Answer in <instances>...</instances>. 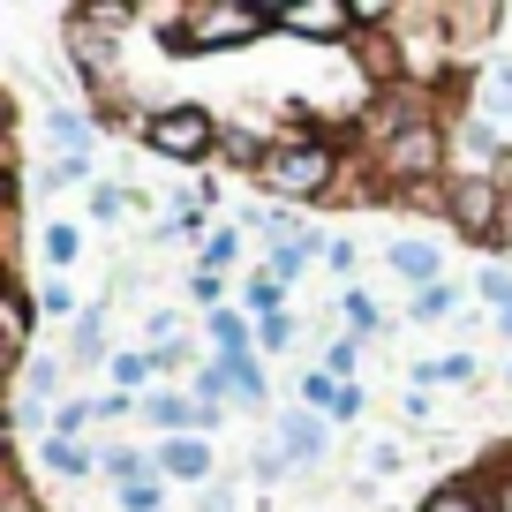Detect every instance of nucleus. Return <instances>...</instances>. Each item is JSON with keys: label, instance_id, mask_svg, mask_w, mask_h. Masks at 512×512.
<instances>
[{"label": "nucleus", "instance_id": "20", "mask_svg": "<svg viewBox=\"0 0 512 512\" xmlns=\"http://www.w3.org/2000/svg\"><path fill=\"white\" fill-rule=\"evenodd\" d=\"M151 369H159V354H136V347H121V354H113V392H136V384H144Z\"/></svg>", "mask_w": 512, "mask_h": 512}, {"label": "nucleus", "instance_id": "38", "mask_svg": "<svg viewBox=\"0 0 512 512\" xmlns=\"http://www.w3.org/2000/svg\"><path fill=\"white\" fill-rule=\"evenodd\" d=\"M505 384H512V369H505Z\"/></svg>", "mask_w": 512, "mask_h": 512}, {"label": "nucleus", "instance_id": "24", "mask_svg": "<svg viewBox=\"0 0 512 512\" xmlns=\"http://www.w3.org/2000/svg\"><path fill=\"white\" fill-rule=\"evenodd\" d=\"M354 362H362V339H332V354H324V377L347 384V377H354Z\"/></svg>", "mask_w": 512, "mask_h": 512}, {"label": "nucleus", "instance_id": "11", "mask_svg": "<svg viewBox=\"0 0 512 512\" xmlns=\"http://www.w3.org/2000/svg\"><path fill=\"white\" fill-rule=\"evenodd\" d=\"M0 324H8V354H31V324H38V302L23 279H8L0 287Z\"/></svg>", "mask_w": 512, "mask_h": 512}, {"label": "nucleus", "instance_id": "30", "mask_svg": "<svg viewBox=\"0 0 512 512\" xmlns=\"http://www.w3.org/2000/svg\"><path fill=\"white\" fill-rule=\"evenodd\" d=\"M0 512H46V505L31 497V482H23V475H8V490H0Z\"/></svg>", "mask_w": 512, "mask_h": 512}, {"label": "nucleus", "instance_id": "13", "mask_svg": "<svg viewBox=\"0 0 512 512\" xmlns=\"http://www.w3.org/2000/svg\"><path fill=\"white\" fill-rule=\"evenodd\" d=\"M38 467H46V475H61V482H83L98 467V452H83L76 437H46V452H38Z\"/></svg>", "mask_w": 512, "mask_h": 512}, {"label": "nucleus", "instance_id": "5", "mask_svg": "<svg viewBox=\"0 0 512 512\" xmlns=\"http://www.w3.org/2000/svg\"><path fill=\"white\" fill-rule=\"evenodd\" d=\"M384 174H400V181H422V174H437L445 166V128H430V121H407L392 144H384Z\"/></svg>", "mask_w": 512, "mask_h": 512}, {"label": "nucleus", "instance_id": "27", "mask_svg": "<svg viewBox=\"0 0 512 512\" xmlns=\"http://www.w3.org/2000/svg\"><path fill=\"white\" fill-rule=\"evenodd\" d=\"M452 302H460V287H430V294H415V317H452Z\"/></svg>", "mask_w": 512, "mask_h": 512}, {"label": "nucleus", "instance_id": "1", "mask_svg": "<svg viewBox=\"0 0 512 512\" xmlns=\"http://www.w3.org/2000/svg\"><path fill=\"white\" fill-rule=\"evenodd\" d=\"M272 31V8L249 0H189L166 16V53H219V46H249Z\"/></svg>", "mask_w": 512, "mask_h": 512}, {"label": "nucleus", "instance_id": "12", "mask_svg": "<svg viewBox=\"0 0 512 512\" xmlns=\"http://www.w3.org/2000/svg\"><path fill=\"white\" fill-rule=\"evenodd\" d=\"M211 339H219V362H241L256 347V317L249 309H211Z\"/></svg>", "mask_w": 512, "mask_h": 512}, {"label": "nucleus", "instance_id": "33", "mask_svg": "<svg viewBox=\"0 0 512 512\" xmlns=\"http://www.w3.org/2000/svg\"><path fill=\"white\" fill-rule=\"evenodd\" d=\"M482 302H497V317L512 309V272H482Z\"/></svg>", "mask_w": 512, "mask_h": 512}, {"label": "nucleus", "instance_id": "35", "mask_svg": "<svg viewBox=\"0 0 512 512\" xmlns=\"http://www.w3.org/2000/svg\"><path fill=\"white\" fill-rule=\"evenodd\" d=\"M53 181H68V189H76V181H91V159H53ZM98 189V181H91Z\"/></svg>", "mask_w": 512, "mask_h": 512}, {"label": "nucleus", "instance_id": "26", "mask_svg": "<svg viewBox=\"0 0 512 512\" xmlns=\"http://www.w3.org/2000/svg\"><path fill=\"white\" fill-rule=\"evenodd\" d=\"M159 475H151V482H128V490H121V512H159Z\"/></svg>", "mask_w": 512, "mask_h": 512}, {"label": "nucleus", "instance_id": "34", "mask_svg": "<svg viewBox=\"0 0 512 512\" xmlns=\"http://www.w3.org/2000/svg\"><path fill=\"white\" fill-rule=\"evenodd\" d=\"M400 467H407L400 445H377V452H369V475H400Z\"/></svg>", "mask_w": 512, "mask_h": 512}, {"label": "nucleus", "instance_id": "10", "mask_svg": "<svg viewBox=\"0 0 512 512\" xmlns=\"http://www.w3.org/2000/svg\"><path fill=\"white\" fill-rule=\"evenodd\" d=\"M272 445L287 452V467H294V460L309 467V460H324V422L309 415V407H294V415H279V437H272Z\"/></svg>", "mask_w": 512, "mask_h": 512}, {"label": "nucleus", "instance_id": "7", "mask_svg": "<svg viewBox=\"0 0 512 512\" xmlns=\"http://www.w3.org/2000/svg\"><path fill=\"white\" fill-rule=\"evenodd\" d=\"M98 31H106V23H98L91 8H76V16H68V53H76V68H83V76L98 83V91H113V76H121V61H113V46H106V38H98Z\"/></svg>", "mask_w": 512, "mask_h": 512}, {"label": "nucleus", "instance_id": "3", "mask_svg": "<svg viewBox=\"0 0 512 512\" xmlns=\"http://www.w3.org/2000/svg\"><path fill=\"white\" fill-rule=\"evenodd\" d=\"M144 144L159 151V159H174V166H196V159L219 151V121H211L204 106H159L144 121Z\"/></svg>", "mask_w": 512, "mask_h": 512}, {"label": "nucleus", "instance_id": "23", "mask_svg": "<svg viewBox=\"0 0 512 512\" xmlns=\"http://www.w3.org/2000/svg\"><path fill=\"white\" fill-rule=\"evenodd\" d=\"M234 256H241V234H211L204 249H196V272H226Z\"/></svg>", "mask_w": 512, "mask_h": 512}, {"label": "nucleus", "instance_id": "36", "mask_svg": "<svg viewBox=\"0 0 512 512\" xmlns=\"http://www.w3.org/2000/svg\"><path fill=\"white\" fill-rule=\"evenodd\" d=\"M490 512H512V467H497V475H490Z\"/></svg>", "mask_w": 512, "mask_h": 512}, {"label": "nucleus", "instance_id": "6", "mask_svg": "<svg viewBox=\"0 0 512 512\" xmlns=\"http://www.w3.org/2000/svg\"><path fill=\"white\" fill-rule=\"evenodd\" d=\"M445 211L460 219V234H497V226H505V196H497L490 174H475V181L460 174V181L445 189Z\"/></svg>", "mask_w": 512, "mask_h": 512}, {"label": "nucleus", "instance_id": "9", "mask_svg": "<svg viewBox=\"0 0 512 512\" xmlns=\"http://www.w3.org/2000/svg\"><path fill=\"white\" fill-rule=\"evenodd\" d=\"M151 467L174 475V482H204L211 475V445H204V437H166V445L151 452Z\"/></svg>", "mask_w": 512, "mask_h": 512}, {"label": "nucleus", "instance_id": "32", "mask_svg": "<svg viewBox=\"0 0 512 512\" xmlns=\"http://www.w3.org/2000/svg\"><path fill=\"white\" fill-rule=\"evenodd\" d=\"M91 219H121V189H113V181H98V189H91Z\"/></svg>", "mask_w": 512, "mask_h": 512}, {"label": "nucleus", "instance_id": "8", "mask_svg": "<svg viewBox=\"0 0 512 512\" xmlns=\"http://www.w3.org/2000/svg\"><path fill=\"white\" fill-rule=\"evenodd\" d=\"M384 256H392V272H400L415 294L445 287V249H437V241H422V234H400V241H392Z\"/></svg>", "mask_w": 512, "mask_h": 512}, {"label": "nucleus", "instance_id": "21", "mask_svg": "<svg viewBox=\"0 0 512 512\" xmlns=\"http://www.w3.org/2000/svg\"><path fill=\"white\" fill-rule=\"evenodd\" d=\"M53 144H61L68 151V159H83V151H91V121H83V113H53Z\"/></svg>", "mask_w": 512, "mask_h": 512}, {"label": "nucleus", "instance_id": "19", "mask_svg": "<svg viewBox=\"0 0 512 512\" xmlns=\"http://www.w3.org/2000/svg\"><path fill=\"white\" fill-rule=\"evenodd\" d=\"M38 249H46V264L61 272V264H76V256H83V234H76V226H61V219H53L46 234H38Z\"/></svg>", "mask_w": 512, "mask_h": 512}, {"label": "nucleus", "instance_id": "14", "mask_svg": "<svg viewBox=\"0 0 512 512\" xmlns=\"http://www.w3.org/2000/svg\"><path fill=\"white\" fill-rule=\"evenodd\" d=\"M422 512H490V490H475V482H437V490L422 497Z\"/></svg>", "mask_w": 512, "mask_h": 512}, {"label": "nucleus", "instance_id": "18", "mask_svg": "<svg viewBox=\"0 0 512 512\" xmlns=\"http://www.w3.org/2000/svg\"><path fill=\"white\" fill-rule=\"evenodd\" d=\"M226 369H234V400H241V407H264V400H272V384H264L256 354H241V362H226Z\"/></svg>", "mask_w": 512, "mask_h": 512}, {"label": "nucleus", "instance_id": "2", "mask_svg": "<svg viewBox=\"0 0 512 512\" xmlns=\"http://www.w3.org/2000/svg\"><path fill=\"white\" fill-rule=\"evenodd\" d=\"M339 174V151L324 144V136H279V144H264V159H256V181L272 196H324Z\"/></svg>", "mask_w": 512, "mask_h": 512}, {"label": "nucleus", "instance_id": "37", "mask_svg": "<svg viewBox=\"0 0 512 512\" xmlns=\"http://www.w3.org/2000/svg\"><path fill=\"white\" fill-rule=\"evenodd\" d=\"M497 241H512V211H505V226H497Z\"/></svg>", "mask_w": 512, "mask_h": 512}, {"label": "nucleus", "instance_id": "16", "mask_svg": "<svg viewBox=\"0 0 512 512\" xmlns=\"http://www.w3.org/2000/svg\"><path fill=\"white\" fill-rule=\"evenodd\" d=\"M317 249H324L317 234H294V241H279V249H272V279H279V287H294V272H302V264H309Z\"/></svg>", "mask_w": 512, "mask_h": 512}, {"label": "nucleus", "instance_id": "31", "mask_svg": "<svg viewBox=\"0 0 512 512\" xmlns=\"http://www.w3.org/2000/svg\"><path fill=\"white\" fill-rule=\"evenodd\" d=\"M91 415H98L91 400H68L61 415H53V437H76V430H83V422H91Z\"/></svg>", "mask_w": 512, "mask_h": 512}, {"label": "nucleus", "instance_id": "4", "mask_svg": "<svg viewBox=\"0 0 512 512\" xmlns=\"http://www.w3.org/2000/svg\"><path fill=\"white\" fill-rule=\"evenodd\" d=\"M272 31L339 46V38H354L362 23H354V0H287V8H272Z\"/></svg>", "mask_w": 512, "mask_h": 512}, {"label": "nucleus", "instance_id": "15", "mask_svg": "<svg viewBox=\"0 0 512 512\" xmlns=\"http://www.w3.org/2000/svg\"><path fill=\"white\" fill-rule=\"evenodd\" d=\"M98 467L113 475V490H128V482H151V460H144L136 445H106V452H98Z\"/></svg>", "mask_w": 512, "mask_h": 512}, {"label": "nucleus", "instance_id": "22", "mask_svg": "<svg viewBox=\"0 0 512 512\" xmlns=\"http://www.w3.org/2000/svg\"><path fill=\"white\" fill-rule=\"evenodd\" d=\"M339 317H347V332H354V339H369V332H377V324H384L369 294H339Z\"/></svg>", "mask_w": 512, "mask_h": 512}, {"label": "nucleus", "instance_id": "25", "mask_svg": "<svg viewBox=\"0 0 512 512\" xmlns=\"http://www.w3.org/2000/svg\"><path fill=\"white\" fill-rule=\"evenodd\" d=\"M106 354V332H98V317H83L76 324V347H68V362H98Z\"/></svg>", "mask_w": 512, "mask_h": 512}, {"label": "nucleus", "instance_id": "28", "mask_svg": "<svg viewBox=\"0 0 512 512\" xmlns=\"http://www.w3.org/2000/svg\"><path fill=\"white\" fill-rule=\"evenodd\" d=\"M189 294H196L204 309H226V302H219V294H226V272H189Z\"/></svg>", "mask_w": 512, "mask_h": 512}, {"label": "nucleus", "instance_id": "29", "mask_svg": "<svg viewBox=\"0 0 512 512\" xmlns=\"http://www.w3.org/2000/svg\"><path fill=\"white\" fill-rule=\"evenodd\" d=\"M256 347H294V317H287V309L256 324Z\"/></svg>", "mask_w": 512, "mask_h": 512}, {"label": "nucleus", "instance_id": "17", "mask_svg": "<svg viewBox=\"0 0 512 512\" xmlns=\"http://www.w3.org/2000/svg\"><path fill=\"white\" fill-rule=\"evenodd\" d=\"M279 302H287V287H279L272 272H256L249 287H241V309H249L256 324H264V317H279Z\"/></svg>", "mask_w": 512, "mask_h": 512}]
</instances>
